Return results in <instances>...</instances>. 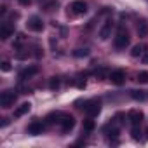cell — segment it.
I'll list each match as a JSON object with an SVG mask.
<instances>
[{"label":"cell","instance_id":"cell-24","mask_svg":"<svg viewBox=\"0 0 148 148\" xmlns=\"http://www.w3.org/2000/svg\"><path fill=\"white\" fill-rule=\"evenodd\" d=\"M131 134H132V138L138 141V139L141 138V136H139V134H141V129H139V125H132V131H131Z\"/></svg>","mask_w":148,"mask_h":148},{"label":"cell","instance_id":"cell-22","mask_svg":"<svg viewBox=\"0 0 148 148\" xmlns=\"http://www.w3.org/2000/svg\"><path fill=\"white\" fill-rule=\"evenodd\" d=\"M58 5H59V4H58V0H52V2H47V4L44 5V9H45L47 12H51V11H54Z\"/></svg>","mask_w":148,"mask_h":148},{"label":"cell","instance_id":"cell-20","mask_svg":"<svg viewBox=\"0 0 148 148\" xmlns=\"http://www.w3.org/2000/svg\"><path fill=\"white\" fill-rule=\"evenodd\" d=\"M59 86H61V79H59V77H52V79H51V82H49V87L54 91V89H58Z\"/></svg>","mask_w":148,"mask_h":148},{"label":"cell","instance_id":"cell-7","mask_svg":"<svg viewBox=\"0 0 148 148\" xmlns=\"http://www.w3.org/2000/svg\"><path fill=\"white\" fill-rule=\"evenodd\" d=\"M112 28H113V21L112 19H106L105 25L99 28V38L101 40H108L112 37Z\"/></svg>","mask_w":148,"mask_h":148},{"label":"cell","instance_id":"cell-9","mask_svg":"<svg viewBox=\"0 0 148 148\" xmlns=\"http://www.w3.org/2000/svg\"><path fill=\"white\" fill-rule=\"evenodd\" d=\"M127 119H129V122H131L132 125H139V124L143 122L145 115H143V112H139V110H131V112L127 113Z\"/></svg>","mask_w":148,"mask_h":148},{"label":"cell","instance_id":"cell-12","mask_svg":"<svg viewBox=\"0 0 148 148\" xmlns=\"http://www.w3.org/2000/svg\"><path fill=\"white\" fill-rule=\"evenodd\" d=\"M12 35H14V26L11 23H4L2 26H0V38L2 40H7Z\"/></svg>","mask_w":148,"mask_h":148},{"label":"cell","instance_id":"cell-27","mask_svg":"<svg viewBox=\"0 0 148 148\" xmlns=\"http://www.w3.org/2000/svg\"><path fill=\"white\" fill-rule=\"evenodd\" d=\"M2 70H4V71H9V70H11V63H9V61H4V63H2Z\"/></svg>","mask_w":148,"mask_h":148},{"label":"cell","instance_id":"cell-5","mask_svg":"<svg viewBox=\"0 0 148 148\" xmlns=\"http://www.w3.org/2000/svg\"><path fill=\"white\" fill-rule=\"evenodd\" d=\"M108 79H110L112 84H115V86H122V84L125 82V71H124V70H113L110 75H108Z\"/></svg>","mask_w":148,"mask_h":148},{"label":"cell","instance_id":"cell-23","mask_svg":"<svg viewBox=\"0 0 148 148\" xmlns=\"http://www.w3.org/2000/svg\"><path fill=\"white\" fill-rule=\"evenodd\" d=\"M89 54V49H75L73 51V56L75 58H82V56H87Z\"/></svg>","mask_w":148,"mask_h":148},{"label":"cell","instance_id":"cell-13","mask_svg":"<svg viewBox=\"0 0 148 148\" xmlns=\"http://www.w3.org/2000/svg\"><path fill=\"white\" fill-rule=\"evenodd\" d=\"M30 108H32V105H30V103H23V105H19V106L14 110V117H16V119L23 117L25 113H28V112H30Z\"/></svg>","mask_w":148,"mask_h":148},{"label":"cell","instance_id":"cell-15","mask_svg":"<svg viewBox=\"0 0 148 148\" xmlns=\"http://www.w3.org/2000/svg\"><path fill=\"white\" fill-rule=\"evenodd\" d=\"M136 30H138V35H139V37H146V35H148V23L141 19V21L138 23Z\"/></svg>","mask_w":148,"mask_h":148},{"label":"cell","instance_id":"cell-25","mask_svg":"<svg viewBox=\"0 0 148 148\" xmlns=\"http://www.w3.org/2000/svg\"><path fill=\"white\" fill-rule=\"evenodd\" d=\"M139 59H141V63H145V64L148 63V45H145V51H143V54H141Z\"/></svg>","mask_w":148,"mask_h":148},{"label":"cell","instance_id":"cell-29","mask_svg":"<svg viewBox=\"0 0 148 148\" xmlns=\"http://www.w3.org/2000/svg\"><path fill=\"white\" fill-rule=\"evenodd\" d=\"M26 56H28V52H18V54H16V58H18V59H25Z\"/></svg>","mask_w":148,"mask_h":148},{"label":"cell","instance_id":"cell-6","mask_svg":"<svg viewBox=\"0 0 148 148\" xmlns=\"http://www.w3.org/2000/svg\"><path fill=\"white\" fill-rule=\"evenodd\" d=\"M26 25H28V30L37 32V33L44 30V21H42L38 16H32V18L28 19V23H26Z\"/></svg>","mask_w":148,"mask_h":148},{"label":"cell","instance_id":"cell-26","mask_svg":"<svg viewBox=\"0 0 148 148\" xmlns=\"http://www.w3.org/2000/svg\"><path fill=\"white\" fill-rule=\"evenodd\" d=\"M96 77H98L99 80H103V79L106 77V68H101L99 71H96Z\"/></svg>","mask_w":148,"mask_h":148},{"label":"cell","instance_id":"cell-1","mask_svg":"<svg viewBox=\"0 0 148 148\" xmlns=\"http://www.w3.org/2000/svg\"><path fill=\"white\" fill-rule=\"evenodd\" d=\"M129 42H131L129 32H127L124 26H119V32H117V35H115V38H113V47H115L117 51H124V49L129 45Z\"/></svg>","mask_w":148,"mask_h":148},{"label":"cell","instance_id":"cell-2","mask_svg":"<svg viewBox=\"0 0 148 148\" xmlns=\"http://www.w3.org/2000/svg\"><path fill=\"white\" fill-rule=\"evenodd\" d=\"M86 12H87V4L84 2V0H75V2H71L70 14H73V16H82Z\"/></svg>","mask_w":148,"mask_h":148},{"label":"cell","instance_id":"cell-4","mask_svg":"<svg viewBox=\"0 0 148 148\" xmlns=\"http://www.w3.org/2000/svg\"><path fill=\"white\" fill-rule=\"evenodd\" d=\"M84 110H86V113H87L89 117H96V115L101 112V103L96 101V99L86 101V103H84Z\"/></svg>","mask_w":148,"mask_h":148},{"label":"cell","instance_id":"cell-17","mask_svg":"<svg viewBox=\"0 0 148 148\" xmlns=\"http://www.w3.org/2000/svg\"><path fill=\"white\" fill-rule=\"evenodd\" d=\"M143 51H145V45L138 44V45H134V47H132V51H131V56H132V58H141Z\"/></svg>","mask_w":148,"mask_h":148},{"label":"cell","instance_id":"cell-30","mask_svg":"<svg viewBox=\"0 0 148 148\" xmlns=\"http://www.w3.org/2000/svg\"><path fill=\"white\" fill-rule=\"evenodd\" d=\"M18 2H19L21 5H30V4H32V0H18Z\"/></svg>","mask_w":148,"mask_h":148},{"label":"cell","instance_id":"cell-21","mask_svg":"<svg viewBox=\"0 0 148 148\" xmlns=\"http://www.w3.org/2000/svg\"><path fill=\"white\" fill-rule=\"evenodd\" d=\"M92 129H94V120H91V119L84 120V131H86V132H91Z\"/></svg>","mask_w":148,"mask_h":148},{"label":"cell","instance_id":"cell-28","mask_svg":"<svg viewBox=\"0 0 148 148\" xmlns=\"http://www.w3.org/2000/svg\"><path fill=\"white\" fill-rule=\"evenodd\" d=\"M35 56H37V58H42V56H44V51L37 47V49H35Z\"/></svg>","mask_w":148,"mask_h":148},{"label":"cell","instance_id":"cell-18","mask_svg":"<svg viewBox=\"0 0 148 148\" xmlns=\"http://www.w3.org/2000/svg\"><path fill=\"white\" fill-rule=\"evenodd\" d=\"M136 80L139 84H148V71H139L138 77H136Z\"/></svg>","mask_w":148,"mask_h":148},{"label":"cell","instance_id":"cell-8","mask_svg":"<svg viewBox=\"0 0 148 148\" xmlns=\"http://www.w3.org/2000/svg\"><path fill=\"white\" fill-rule=\"evenodd\" d=\"M44 129H45V125H44V122H40V120H33V122L26 127L28 134H32V136H38V134H42Z\"/></svg>","mask_w":148,"mask_h":148},{"label":"cell","instance_id":"cell-3","mask_svg":"<svg viewBox=\"0 0 148 148\" xmlns=\"http://www.w3.org/2000/svg\"><path fill=\"white\" fill-rule=\"evenodd\" d=\"M16 101V92L14 91H4L0 96V106L2 108H11Z\"/></svg>","mask_w":148,"mask_h":148},{"label":"cell","instance_id":"cell-11","mask_svg":"<svg viewBox=\"0 0 148 148\" xmlns=\"http://www.w3.org/2000/svg\"><path fill=\"white\" fill-rule=\"evenodd\" d=\"M37 73H38V66H28V68H25V70L19 71V79L21 80H28V79L35 77Z\"/></svg>","mask_w":148,"mask_h":148},{"label":"cell","instance_id":"cell-14","mask_svg":"<svg viewBox=\"0 0 148 148\" xmlns=\"http://www.w3.org/2000/svg\"><path fill=\"white\" fill-rule=\"evenodd\" d=\"M64 115H66V113L54 112V113H51V115L47 117V122H49V124H58V125H59V124H61V120L64 119Z\"/></svg>","mask_w":148,"mask_h":148},{"label":"cell","instance_id":"cell-31","mask_svg":"<svg viewBox=\"0 0 148 148\" xmlns=\"http://www.w3.org/2000/svg\"><path fill=\"white\" fill-rule=\"evenodd\" d=\"M7 124H9V120H7V119H2V127H5Z\"/></svg>","mask_w":148,"mask_h":148},{"label":"cell","instance_id":"cell-10","mask_svg":"<svg viewBox=\"0 0 148 148\" xmlns=\"http://www.w3.org/2000/svg\"><path fill=\"white\" fill-rule=\"evenodd\" d=\"M59 125H61V131L66 134V132H70L73 127H75V119H73L71 115H64V119L61 120V124H59Z\"/></svg>","mask_w":148,"mask_h":148},{"label":"cell","instance_id":"cell-19","mask_svg":"<svg viewBox=\"0 0 148 148\" xmlns=\"http://www.w3.org/2000/svg\"><path fill=\"white\" fill-rule=\"evenodd\" d=\"M26 40V37H25V33H19L18 37H16V40H14V49H21V44Z\"/></svg>","mask_w":148,"mask_h":148},{"label":"cell","instance_id":"cell-16","mask_svg":"<svg viewBox=\"0 0 148 148\" xmlns=\"http://www.w3.org/2000/svg\"><path fill=\"white\" fill-rule=\"evenodd\" d=\"M131 98L136 99V101H145L148 98V94L145 91H131Z\"/></svg>","mask_w":148,"mask_h":148}]
</instances>
